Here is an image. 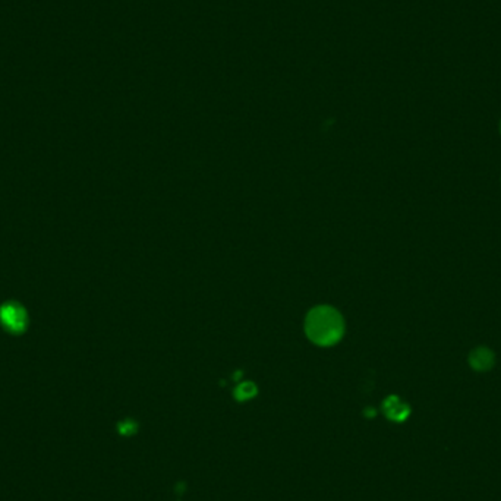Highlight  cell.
<instances>
[{"label":"cell","instance_id":"1","mask_svg":"<svg viewBox=\"0 0 501 501\" xmlns=\"http://www.w3.org/2000/svg\"><path fill=\"white\" fill-rule=\"evenodd\" d=\"M308 337L320 346H330L339 341L345 331L341 315L330 306L314 308L305 323Z\"/></svg>","mask_w":501,"mask_h":501},{"label":"cell","instance_id":"2","mask_svg":"<svg viewBox=\"0 0 501 501\" xmlns=\"http://www.w3.org/2000/svg\"><path fill=\"white\" fill-rule=\"evenodd\" d=\"M0 321L12 333H21L26 327V312L18 304H6L0 309Z\"/></svg>","mask_w":501,"mask_h":501},{"label":"cell","instance_id":"3","mask_svg":"<svg viewBox=\"0 0 501 501\" xmlns=\"http://www.w3.org/2000/svg\"><path fill=\"white\" fill-rule=\"evenodd\" d=\"M468 361L475 371L485 373V371H490V369H492L494 363H495V356L491 349H488L485 346H478L469 353Z\"/></svg>","mask_w":501,"mask_h":501},{"label":"cell","instance_id":"4","mask_svg":"<svg viewBox=\"0 0 501 501\" xmlns=\"http://www.w3.org/2000/svg\"><path fill=\"white\" fill-rule=\"evenodd\" d=\"M384 413L394 422H403L410 415V408L402 402L398 396H390L384 401Z\"/></svg>","mask_w":501,"mask_h":501},{"label":"cell","instance_id":"5","mask_svg":"<svg viewBox=\"0 0 501 501\" xmlns=\"http://www.w3.org/2000/svg\"><path fill=\"white\" fill-rule=\"evenodd\" d=\"M255 387L254 384L251 383H245V384H241L239 387L236 388V399H239V401H245V399H249L252 398V396L255 394Z\"/></svg>","mask_w":501,"mask_h":501},{"label":"cell","instance_id":"6","mask_svg":"<svg viewBox=\"0 0 501 501\" xmlns=\"http://www.w3.org/2000/svg\"><path fill=\"white\" fill-rule=\"evenodd\" d=\"M500 132H501V123H500Z\"/></svg>","mask_w":501,"mask_h":501}]
</instances>
